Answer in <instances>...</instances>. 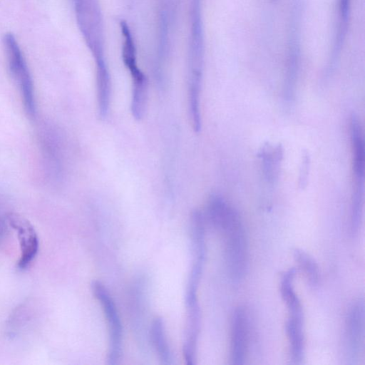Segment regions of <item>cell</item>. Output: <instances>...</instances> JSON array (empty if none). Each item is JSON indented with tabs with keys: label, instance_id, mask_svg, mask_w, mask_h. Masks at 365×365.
<instances>
[{
	"label": "cell",
	"instance_id": "2e32d148",
	"mask_svg": "<svg viewBox=\"0 0 365 365\" xmlns=\"http://www.w3.org/2000/svg\"><path fill=\"white\" fill-rule=\"evenodd\" d=\"M150 336L160 363L163 365H171L173 356L168 341L165 322L162 317H156L152 321Z\"/></svg>",
	"mask_w": 365,
	"mask_h": 365
},
{
	"label": "cell",
	"instance_id": "5bb4252c",
	"mask_svg": "<svg viewBox=\"0 0 365 365\" xmlns=\"http://www.w3.org/2000/svg\"><path fill=\"white\" fill-rule=\"evenodd\" d=\"M283 154V148L279 144L273 145L267 143L259 151L264 179L270 185L277 180Z\"/></svg>",
	"mask_w": 365,
	"mask_h": 365
},
{
	"label": "cell",
	"instance_id": "8fae6325",
	"mask_svg": "<svg viewBox=\"0 0 365 365\" xmlns=\"http://www.w3.org/2000/svg\"><path fill=\"white\" fill-rule=\"evenodd\" d=\"M364 329V302L359 299L352 304L346 319V343L349 359L354 361L361 348Z\"/></svg>",
	"mask_w": 365,
	"mask_h": 365
},
{
	"label": "cell",
	"instance_id": "9a60e30c",
	"mask_svg": "<svg viewBox=\"0 0 365 365\" xmlns=\"http://www.w3.org/2000/svg\"><path fill=\"white\" fill-rule=\"evenodd\" d=\"M303 316H290L286 324L292 362L300 364L304 358Z\"/></svg>",
	"mask_w": 365,
	"mask_h": 365
},
{
	"label": "cell",
	"instance_id": "7c38bea8",
	"mask_svg": "<svg viewBox=\"0 0 365 365\" xmlns=\"http://www.w3.org/2000/svg\"><path fill=\"white\" fill-rule=\"evenodd\" d=\"M248 323L246 312L242 307L235 309L231 329L232 364H243L247 344Z\"/></svg>",
	"mask_w": 365,
	"mask_h": 365
},
{
	"label": "cell",
	"instance_id": "30bf717a",
	"mask_svg": "<svg viewBox=\"0 0 365 365\" xmlns=\"http://www.w3.org/2000/svg\"><path fill=\"white\" fill-rule=\"evenodd\" d=\"M10 225L16 231L21 250L19 267L24 269L34 259L38 249V240L36 232L24 217L16 214L8 215Z\"/></svg>",
	"mask_w": 365,
	"mask_h": 365
},
{
	"label": "cell",
	"instance_id": "4fadbf2b",
	"mask_svg": "<svg viewBox=\"0 0 365 365\" xmlns=\"http://www.w3.org/2000/svg\"><path fill=\"white\" fill-rule=\"evenodd\" d=\"M351 5V0H338L337 24L328 66L329 73L334 69L346 38L350 21Z\"/></svg>",
	"mask_w": 365,
	"mask_h": 365
},
{
	"label": "cell",
	"instance_id": "3957f363",
	"mask_svg": "<svg viewBox=\"0 0 365 365\" xmlns=\"http://www.w3.org/2000/svg\"><path fill=\"white\" fill-rule=\"evenodd\" d=\"M77 24L95 62L106 61L104 26L99 0H73Z\"/></svg>",
	"mask_w": 365,
	"mask_h": 365
},
{
	"label": "cell",
	"instance_id": "7a4b0ae2",
	"mask_svg": "<svg viewBox=\"0 0 365 365\" xmlns=\"http://www.w3.org/2000/svg\"><path fill=\"white\" fill-rule=\"evenodd\" d=\"M120 29L123 37V61L130 73L132 81L130 110L133 118L140 120L146 110L148 93V80L138 65L136 47L129 26L122 20L120 22Z\"/></svg>",
	"mask_w": 365,
	"mask_h": 365
},
{
	"label": "cell",
	"instance_id": "e0dca14e",
	"mask_svg": "<svg viewBox=\"0 0 365 365\" xmlns=\"http://www.w3.org/2000/svg\"><path fill=\"white\" fill-rule=\"evenodd\" d=\"M293 255L299 269L304 273L309 287L312 288L317 287L320 275L317 262L308 253L300 249H295Z\"/></svg>",
	"mask_w": 365,
	"mask_h": 365
},
{
	"label": "cell",
	"instance_id": "5b68a950",
	"mask_svg": "<svg viewBox=\"0 0 365 365\" xmlns=\"http://www.w3.org/2000/svg\"><path fill=\"white\" fill-rule=\"evenodd\" d=\"M225 237L226 264L231 279L238 283L245 277L248 263V247L241 219L236 212L220 230Z\"/></svg>",
	"mask_w": 365,
	"mask_h": 365
},
{
	"label": "cell",
	"instance_id": "6da1fadb",
	"mask_svg": "<svg viewBox=\"0 0 365 365\" xmlns=\"http://www.w3.org/2000/svg\"><path fill=\"white\" fill-rule=\"evenodd\" d=\"M190 32L188 48L187 97H201L205 57L202 0H191Z\"/></svg>",
	"mask_w": 365,
	"mask_h": 365
},
{
	"label": "cell",
	"instance_id": "ac0fdd59",
	"mask_svg": "<svg viewBox=\"0 0 365 365\" xmlns=\"http://www.w3.org/2000/svg\"><path fill=\"white\" fill-rule=\"evenodd\" d=\"M310 165V158L307 153H304L302 155V160L301 163V168L299 178V186L304 188L307 186L309 170Z\"/></svg>",
	"mask_w": 365,
	"mask_h": 365
},
{
	"label": "cell",
	"instance_id": "ba28073f",
	"mask_svg": "<svg viewBox=\"0 0 365 365\" xmlns=\"http://www.w3.org/2000/svg\"><path fill=\"white\" fill-rule=\"evenodd\" d=\"M350 138L354 180L351 204L359 206L364 205L365 149L362 127L355 114L350 120Z\"/></svg>",
	"mask_w": 365,
	"mask_h": 365
},
{
	"label": "cell",
	"instance_id": "277c9868",
	"mask_svg": "<svg viewBox=\"0 0 365 365\" xmlns=\"http://www.w3.org/2000/svg\"><path fill=\"white\" fill-rule=\"evenodd\" d=\"M304 0H292L289 29L288 51L286 74L284 83V100L287 106L294 101L299 71L301 55V25L304 11Z\"/></svg>",
	"mask_w": 365,
	"mask_h": 365
},
{
	"label": "cell",
	"instance_id": "9c48e42d",
	"mask_svg": "<svg viewBox=\"0 0 365 365\" xmlns=\"http://www.w3.org/2000/svg\"><path fill=\"white\" fill-rule=\"evenodd\" d=\"M190 235L192 262L185 289V305L198 302L197 291L207 256L205 232L201 230H195Z\"/></svg>",
	"mask_w": 365,
	"mask_h": 365
},
{
	"label": "cell",
	"instance_id": "8992f818",
	"mask_svg": "<svg viewBox=\"0 0 365 365\" xmlns=\"http://www.w3.org/2000/svg\"><path fill=\"white\" fill-rule=\"evenodd\" d=\"M94 297L100 303L106 318L108 329L107 364L120 363L123 346V329L121 319L115 301L108 288L101 282L95 280L91 284Z\"/></svg>",
	"mask_w": 365,
	"mask_h": 365
},
{
	"label": "cell",
	"instance_id": "52a82bcc",
	"mask_svg": "<svg viewBox=\"0 0 365 365\" xmlns=\"http://www.w3.org/2000/svg\"><path fill=\"white\" fill-rule=\"evenodd\" d=\"M3 46L11 76L19 88L26 113L34 116L36 111L34 84L24 53L16 36L6 33L3 37Z\"/></svg>",
	"mask_w": 365,
	"mask_h": 365
}]
</instances>
